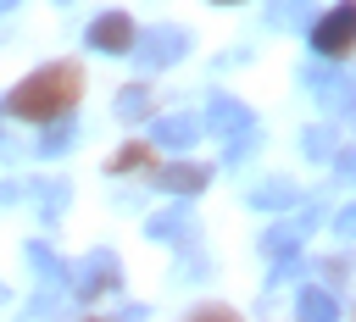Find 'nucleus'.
Wrapping results in <instances>:
<instances>
[{
	"label": "nucleus",
	"instance_id": "aec40b11",
	"mask_svg": "<svg viewBox=\"0 0 356 322\" xmlns=\"http://www.w3.org/2000/svg\"><path fill=\"white\" fill-rule=\"evenodd\" d=\"M44 194H39V205H44V217H56L61 205H67V183H39Z\"/></svg>",
	"mask_w": 356,
	"mask_h": 322
},
{
	"label": "nucleus",
	"instance_id": "39448f33",
	"mask_svg": "<svg viewBox=\"0 0 356 322\" xmlns=\"http://www.w3.org/2000/svg\"><path fill=\"white\" fill-rule=\"evenodd\" d=\"M134 39H139V33H134V22H128L122 11H106V17H95V22H89V44H95V50H106V56H128V50H134Z\"/></svg>",
	"mask_w": 356,
	"mask_h": 322
},
{
	"label": "nucleus",
	"instance_id": "f8f14e48",
	"mask_svg": "<svg viewBox=\"0 0 356 322\" xmlns=\"http://www.w3.org/2000/svg\"><path fill=\"white\" fill-rule=\"evenodd\" d=\"M206 178H211V167H200V161H178V167L161 172V189H172V194H195V189H206Z\"/></svg>",
	"mask_w": 356,
	"mask_h": 322
},
{
	"label": "nucleus",
	"instance_id": "1a4fd4ad",
	"mask_svg": "<svg viewBox=\"0 0 356 322\" xmlns=\"http://www.w3.org/2000/svg\"><path fill=\"white\" fill-rule=\"evenodd\" d=\"M195 139H200V122L195 117H161L150 128V144H167V150H189Z\"/></svg>",
	"mask_w": 356,
	"mask_h": 322
},
{
	"label": "nucleus",
	"instance_id": "f257e3e1",
	"mask_svg": "<svg viewBox=\"0 0 356 322\" xmlns=\"http://www.w3.org/2000/svg\"><path fill=\"white\" fill-rule=\"evenodd\" d=\"M83 94V72L72 61H56V67H39L33 78H22L11 94H6V111L22 117V122H61Z\"/></svg>",
	"mask_w": 356,
	"mask_h": 322
},
{
	"label": "nucleus",
	"instance_id": "5701e85b",
	"mask_svg": "<svg viewBox=\"0 0 356 322\" xmlns=\"http://www.w3.org/2000/svg\"><path fill=\"white\" fill-rule=\"evenodd\" d=\"M334 233H339V239H356V205H345V211L334 217Z\"/></svg>",
	"mask_w": 356,
	"mask_h": 322
},
{
	"label": "nucleus",
	"instance_id": "6e6552de",
	"mask_svg": "<svg viewBox=\"0 0 356 322\" xmlns=\"http://www.w3.org/2000/svg\"><path fill=\"white\" fill-rule=\"evenodd\" d=\"M317 217H306V222H278V228H267L261 233V255L267 261H289L295 250H300V239H306V228H312Z\"/></svg>",
	"mask_w": 356,
	"mask_h": 322
},
{
	"label": "nucleus",
	"instance_id": "393cba45",
	"mask_svg": "<svg viewBox=\"0 0 356 322\" xmlns=\"http://www.w3.org/2000/svg\"><path fill=\"white\" fill-rule=\"evenodd\" d=\"M217 6H222V0H217Z\"/></svg>",
	"mask_w": 356,
	"mask_h": 322
},
{
	"label": "nucleus",
	"instance_id": "4468645a",
	"mask_svg": "<svg viewBox=\"0 0 356 322\" xmlns=\"http://www.w3.org/2000/svg\"><path fill=\"white\" fill-rule=\"evenodd\" d=\"M150 161H156V144H122L106 167H111V172H145Z\"/></svg>",
	"mask_w": 356,
	"mask_h": 322
},
{
	"label": "nucleus",
	"instance_id": "7ed1b4c3",
	"mask_svg": "<svg viewBox=\"0 0 356 322\" xmlns=\"http://www.w3.org/2000/svg\"><path fill=\"white\" fill-rule=\"evenodd\" d=\"M117 283H122V266H117V255H111V250H89V255L72 266V294H78V300L111 294Z\"/></svg>",
	"mask_w": 356,
	"mask_h": 322
},
{
	"label": "nucleus",
	"instance_id": "b1692460",
	"mask_svg": "<svg viewBox=\"0 0 356 322\" xmlns=\"http://www.w3.org/2000/svg\"><path fill=\"white\" fill-rule=\"evenodd\" d=\"M6 6H17V0H0V11H6Z\"/></svg>",
	"mask_w": 356,
	"mask_h": 322
},
{
	"label": "nucleus",
	"instance_id": "4be33fe9",
	"mask_svg": "<svg viewBox=\"0 0 356 322\" xmlns=\"http://www.w3.org/2000/svg\"><path fill=\"white\" fill-rule=\"evenodd\" d=\"M189 322H239V316H234L228 305H200V311H195Z\"/></svg>",
	"mask_w": 356,
	"mask_h": 322
},
{
	"label": "nucleus",
	"instance_id": "9b49d317",
	"mask_svg": "<svg viewBox=\"0 0 356 322\" xmlns=\"http://www.w3.org/2000/svg\"><path fill=\"white\" fill-rule=\"evenodd\" d=\"M295 316L300 322H339V305H334V294L328 289H300V300H295Z\"/></svg>",
	"mask_w": 356,
	"mask_h": 322
},
{
	"label": "nucleus",
	"instance_id": "423d86ee",
	"mask_svg": "<svg viewBox=\"0 0 356 322\" xmlns=\"http://www.w3.org/2000/svg\"><path fill=\"white\" fill-rule=\"evenodd\" d=\"M134 50H139L145 67H167V61H178V56L189 50V39H184L178 28H150V33L134 39Z\"/></svg>",
	"mask_w": 356,
	"mask_h": 322
},
{
	"label": "nucleus",
	"instance_id": "9d476101",
	"mask_svg": "<svg viewBox=\"0 0 356 322\" xmlns=\"http://www.w3.org/2000/svg\"><path fill=\"white\" fill-rule=\"evenodd\" d=\"M145 233L150 239H189L195 233V217H189V205H172V211H156L145 222Z\"/></svg>",
	"mask_w": 356,
	"mask_h": 322
},
{
	"label": "nucleus",
	"instance_id": "a211bd4d",
	"mask_svg": "<svg viewBox=\"0 0 356 322\" xmlns=\"http://www.w3.org/2000/svg\"><path fill=\"white\" fill-rule=\"evenodd\" d=\"M273 17H278V28H300L306 22V0H273Z\"/></svg>",
	"mask_w": 356,
	"mask_h": 322
},
{
	"label": "nucleus",
	"instance_id": "f3484780",
	"mask_svg": "<svg viewBox=\"0 0 356 322\" xmlns=\"http://www.w3.org/2000/svg\"><path fill=\"white\" fill-rule=\"evenodd\" d=\"M145 111H150V94H145V89H139V83H134V89H122V94H117V117H128V122H134V117H145Z\"/></svg>",
	"mask_w": 356,
	"mask_h": 322
},
{
	"label": "nucleus",
	"instance_id": "6ab92c4d",
	"mask_svg": "<svg viewBox=\"0 0 356 322\" xmlns=\"http://www.w3.org/2000/svg\"><path fill=\"white\" fill-rule=\"evenodd\" d=\"M67 139H72V128H67V117H61L56 128H44V144H39V155H56V150H67Z\"/></svg>",
	"mask_w": 356,
	"mask_h": 322
},
{
	"label": "nucleus",
	"instance_id": "ddd939ff",
	"mask_svg": "<svg viewBox=\"0 0 356 322\" xmlns=\"http://www.w3.org/2000/svg\"><path fill=\"white\" fill-rule=\"evenodd\" d=\"M300 194H295V183H284V178H273V183H261L256 194H250V205L256 211H284V205H295Z\"/></svg>",
	"mask_w": 356,
	"mask_h": 322
},
{
	"label": "nucleus",
	"instance_id": "20e7f679",
	"mask_svg": "<svg viewBox=\"0 0 356 322\" xmlns=\"http://www.w3.org/2000/svg\"><path fill=\"white\" fill-rule=\"evenodd\" d=\"M206 128H211L222 144H234V139L256 133V122H250V105H245V100H228V94H217V100L206 105Z\"/></svg>",
	"mask_w": 356,
	"mask_h": 322
},
{
	"label": "nucleus",
	"instance_id": "412c9836",
	"mask_svg": "<svg viewBox=\"0 0 356 322\" xmlns=\"http://www.w3.org/2000/svg\"><path fill=\"white\" fill-rule=\"evenodd\" d=\"M334 172H339L345 183H356V144H339V150H334Z\"/></svg>",
	"mask_w": 356,
	"mask_h": 322
},
{
	"label": "nucleus",
	"instance_id": "0eeeda50",
	"mask_svg": "<svg viewBox=\"0 0 356 322\" xmlns=\"http://www.w3.org/2000/svg\"><path fill=\"white\" fill-rule=\"evenodd\" d=\"M312 89H317V100H323L334 117L356 105V78H350V72H328V67H317V72H312Z\"/></svg>",
	"mask_w": 356,
	"mask_h": 322
},
{
	"label": "nucleus",
	"instance_id": "2eb2a0df",
	"mask_svg": "<svg viewBox=\"0 0 356 322\" xmlns=\"http://www.w3.org/2000/svg\"><path fill=\"white\" fill-rule=\"evenodd\" d=\"M306 155L312 161H334V150H339V139H334V128H306Z\"/></svg>",
	"mask_w": 356,
	"mask_h": 322
},
{
	"label": "nucleus",
	"instance_id": "f03ea898",
	"mask_svg": "<svg viewBox=\"0 0 356 322\" xmlns=\"http://www.w3.org/2000/svg\"><path fill=\"white\" fill-rule=\"evenodd\" d=\"M312 44H317V56H350L356 50V0H339L334 11H323L317 22H312Z\"/></svg>",
	"mask_w": 356,
	"mask_h": 322
},
{
	"label": "nucleus",
	"instance_id": "dca6fc26",
	"mask_svg": "<svg viewBox=\"0 0 356 322\" xmlns=\"http://www.w3.org/2000/svg\"><path fill=\"white\" fill-rule=\"evenodd\" d=\"M28 261H33L39 272H44V283H50V289H56V283L67 278V266H61V261H56V255H50L44 244H28Z\"/></svg>",
	"mask_w": 356,
	"mask_h": 322
}]
</instances>
